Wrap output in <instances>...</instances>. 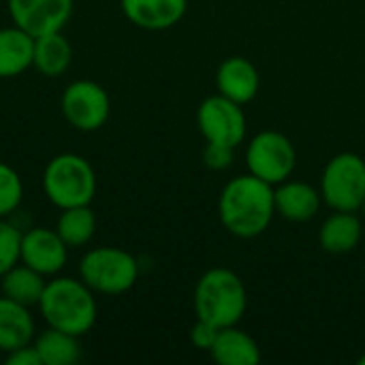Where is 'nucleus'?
I'll return each instance as SVG.
<instances>
[{
    "mask_svg": "<svg viewBox=\"0 0 365 365\" xmlns=\"http://www.w3.org/2000/svg\"><path fill=\"white\" fill-rule=\"evenodd\" d=\"M218 214L222 227L242 240L261 235L274 214V186L259 180L257 175H237L227 182L218 199Z\"/></svg>",
    "mask_w": 365,
    "mask_h": 365,
    "instance_id": "nucleus-1",
    "label": "nucleus"
},
{
    "mask_svg": "<svg viewBox=\"0 0 365 365\" xmlns=\"http://www.w3.org/2000/svg\"><path fill=\"white\" fill-rule=\"evenodd\" d=\"M38 310L49 327L77 338L86 336L94 327L98 317L94 291L81 278L64 276L47 280V287L38 302Z\"/></svg>",
    "mask_w": 365,
    "mask_h": 365,
    "instance_id": "nucleus-2",
    "label": "nucleus"
},
{
    "mask_svg": "<svg viewBox=\"0 0 365 365\" xmlns=\"http://www.w3.org/2000/svg\"><path fill=\"white\" fill-rule=\"evenodd\" d=\"M192 304L197 319L207 321L218 329L233 327L242 321L248 308L246 284L235 272L214 267L199 278Z\"/></svg>",
    "mask_w": 365,
    "mask_h": 365,
    "instance_id": "nucleus-3",
    "label": "nucleus"
},
{
    "mask_svg": "<svg viewBox=\"0 0 365 365\" xmlns=\"http://www.w3.org/2000/svg\"><path fill=\"white\" fill-rule=\"evenodd\" d=\"M43 192L60 210L90 205L96 195V173L79 154H58L43 171Z\"/></svg>",
    "mask_w": 365,
    "mask_h": 365,
    "instance_id": "nucleus-4",
    "label": "nucleus"
},
{
    "mask_svg": "<svg viewBox=\"0 0 365 365\" xmlns=\"http://www.w3.org/2000/svg\"><path fill=\"white\" fill-rule=\"evenodd\" d=\"M79 278L103 295H120L135 287L139 278L137 259L115 246H98L88 250L79 261Z\"/></svg>",
    "mask_w": 365,
    "mask_h": 365,
    "instance_id": "nucleus-5",
    "label": "nucleus"
},
{
    "mask_svg": "<svg viewBox=\"0 0 365 365\" xmlns=\"http://www.w3.org/2000/svg\"><path fill=\"white\" fill-rule=\"evenodd\" d=\"M321 197L334 212H357L365 203V160L359 154L334 156L321 178Z\"/></svg>",
    "mask_w": 365,
    "mask_h": 365,
    "instance_id": "nucleus-6",
    "label": "nucleus"
},
{
    "mask_svg": "<svg viewBox=\"0 0 365 365\" xmlns=\"http://www.w3.org/2000/svg\"><path fill=\"white\" fill-rule=\"evenodd\" d=\"M248 173L278 186L289 180L297 165V150L293 141L278 130H263L255 135L246 150Z\"/></svg>",
    "mask_w": 365,
    "mask_h": 365,
    "instance_id": "nucleus-7",
    "label": "nucleus"
},
{
    "mask_svg": "<svg viewBox=\"0 0 365 365\" xmlns=\"http://www.w3.org/2000/svg\"><path fill=\"white\" fill-rule=\"evenodd\" d=\"M60 109L73 128L81 133H94L109 120L111 101L101 83L90 79H77L68 83L62 92Z\"/></svg>",
    "mask_w": 365,
    "mask_h": 365,
    "instance_id": "nucleus-8",
    "label": "nucleus"
},
{
    "mask_svg": "<svg viewBox=\"0 0 365 365\" xmlns=\"http://www.w3.org/2000/svg\"><path fill=\"white\" fill-rule=\"evenodd\" d=\"M197 124L205 141L237 148L246 137V113L240 103L214 94L197 109Z\"/></svg>",
    "mask_w": 365,
    "mask_h": 365,
    "instance_id": "nucleus-9",
    "label": "nucleus"
},
{
    "mask_svg": "<svg viewBox=\"0 0 365 365\" xmlns=\"http://www.w3.org/2000/svg\"><path fill=\"white\" fill-rule=\"evenodd\" d=\"M13 24L30 36L62 32L73 15V0H6Z\"/></svg>",
    "mask_w": 365,
    "mask_h": 365,
    "instance_id": "nucleus-10",
    "label": "nucleus"
},
{
    "mask_svg": "<svg viewBox=\"0 0 365 365\" xmlns=\"http://www.w3.org/2000/svg\"><path fill=\"white\" fill-rule=\"evenodd\" d=\"M68 259V246L62 242L56 229L47 227H32L30 231L21 233L19 246V261L34 272L47 276H56L64 269Z\"/></svg>",
    "mask_w": 365,
    "mask_h": 365,
    "instance_id": "nucleus-11",
    "label": "nucleus"
},
{
    "mask_svg": "<svg viewBox=\"0 0 365 365\" xmlns=\"http://www.w3.org/2000/svg\"><path fill=\"white\" fill-rule=\"evenodd\" d=\"M120 4L130 24L150 32L173 28L188 9V0H120Z\"/></svg>",
    "mask_w": 365,
    "mask_h": 365,
    "instance_id": "nucleus-12",
    "label": "nucleus"
},
{
    "mask_svg": "<svg viewBox=\"0 0 365 365\" xmlns=\"http://www.w3.org/2000/svg\"><path fill=\"white\" fill-rule=\"evenodd\" d=\"M216 86H218V94L246 105L250 103L261 86V77L257 66L242 58V56H231L227 58L218 71H216Z\"/></svg>",
    "mask_w": 365,
    "mask_h": 365,
    "instance_id": "nucleus-13",
    "label": "nucleus"
},
{
    "mask_svg": "<svg viewBox=\"0 0 365 365\" xmlns=\"http://www.w3.org/2000/svg\"><path fill=\"white\" fill-rule=\"evenodd\" d=\"M274 201H276V214L291 222H308L312 220L323 203L321 190L306 182L284 180L274 188Z\"/></svg>",
    "mask_w": 365,
    "mask_h": 365,
    "instance_id": "nucleus-14",
    "label": "nucleus"
},
{
    "mask_svg": "<svg viewBox=\"0 0 365 365\" xmlns=\"http://www.w3.org/2000/svg\"><path fill=\"white\" fill-rule=\"evenodd\" d=\"M32 338H34V319L30 314V308L2 295L0 297V351L11 353L15 349L30 344Z\"/></svg>",
    "mask_w": 365,
    "mask_h": 365,
    "instance_id": "nucleus-15",
    "label": "nucleus"
},
{
    "mask_svg": "<svg viewBox=\"0 0 365 365\" xmlns=\"http://www.w3.org/2000/svg\"><path fill=\"white\" fill-rule=\"evenodd\" d=\"M361 235H364V227L361 220L355 216V212H336L323 222L319 231V244L325 252L346 255L359 246Z\"/></svg>",
    "mask_w": 365,
    "mask_h": 365,
    "instance_id": "nucleus-16",
    "label": "nucleus"
},
{
    "mask_svg": "<svg viewBox=\"0 0 365 365\" xmlns=\"http://www.w3.org/2000/svg\"><path fill=\"white\" fill-rule=\"evenodd\" d=\"M34 36L17 28H0V79H11L21 75L32 66Z\"/></svg>",
    "mask_w": 365,
    "mask_h": 365,
    "instance_id": "nucleus-17",
    "label": "nucleus"
},
{
    "mask_svg": "<svg viewBox=\"0 0 365 365\" xmlns=\"http://www.w3.org/2000/svg\"><path fill=\"white\" fill-rule=\"evenodd\" d=\"M210 353L220 365H257L261 361L259 344L252 336L237 329V325L220 329Z\"/></svg>",
    "mask_w": 365,
    "mask_h": 365,
    "instance_id": "nucleus-18",
    "label": "nucleus"
},
{
    "mask_svg": "<svg viewBox=\"0 0 365 365\" xmlns=\"http://www.w3.org/2000/svg\"><path fill=\"white\" fill-rule=\"evenodd\" d=\"M47 287V280L43 274L34 272L32 267L28 265H13L9 272H4L0 276V291L4 297L26 306V308H32V306H38L41 297H43V291Z\"/></svg>",
    "mask_w": 365,
    "mask_h": 365,
    "instance_id": "nucleus-19",
    "label": "nucleus"
},
{
    "mask_svg": "<svg viewBox=\"0 0 365 365\" xmlns=\"http://www.w3.org/2000/svg\"><path fill=\"white\" fill-rule=\"evenodd\" d=\"M73 60L71 43L62 32H49L34 38L32 66L45 77H60Z\"/></svg>",
    "mask_w": 365,
    "mask_h": 365,
    "instance_id": "nucleus-20",
    "label": "nucleus"
},
{
    "mask_svg": "<svg viewBox=\"0 0 365 365\" xmlns=\"http://www.w3.org/2000/svg\"><path fill=\"white\" fill-rule=\"evenodd\" d=\"M32 344L36 346L43 365H75L81 357L79 338L49 325L36 336Z\"/></svg>",
    "mask_w": 365,
    "mask_h": 365,
    "instance_id": "nucleus-21",
    "label": "nucleus"
},
{
    "mask_svg": "<svg viewBox=\"0 0 365 365\" xmlns=\"http://www.w3.org/2000/svg\"><path fill=\"white\" fill-rule=\"evenodd\" d=\"M56 231L68 248L86 246L96 233V216L90 205H75L60 212Z\"/></svg>",
    "mask_w": 365,
    "mask_h": 365,
    "instance_id": "nucleus-22",
    "label": "nucleus"
},
{
    "mask_svg": "<svg viewBox=\"0 0 365 365\" xmlns=\"http://www.w3.org/2000/svg\"><path fill=\"white\" fill-rule=\"evenodd\" d=\"M24 199V184L19 173L6 165L0 163V218L11 216Z\"/></svg>",
    "mask_w": 365,
    "mask_h": 365,
    "instance_id": "nucleus-23",
    "label": "nucleus"
},
{
    "mask_svg": "<svg viewBox=\"0 0 365 365\" xmlns=\"http://www.w3.org/2000/svg\"><path fill=\"white\" fill-rule=\"evenodd\" d=\"M21 231L6 218H0V276L19 263Z\"/></svg>",
    "mask_w": 365,
    "mask_h": 365,
    "instance_id": "nucleus-24",
    "label": "nucleus"
},
{
    "mask_svg": "<svg viewBox=\"0 0 365 365\" xmlns=\"http://www.w3.org/2000/svg\"><path fill=\"white\" fill-rule=\"evenodd\" d=\"M233 150L235 148H229V145H220V143H210L205 145L203 150V163L207 169L212 171H222V169H229L231 163H233Z\"/></svg>",
    "mask_w": 365,
    "mask_h": 365,
    "instance_id": "nucleus-25",
    "label": "nucleus"
},
{
    "mask_svg": "<svg viewBox=\"0 0 365 365\" xmlns=\"http://www.w3.org/2000/svg\"><path fill=\"white\" fill-rule=\"evenodd\" d=\"M218 331H220V329L214 327L212 323L197 319V323H195L192 329H190V342H192L197 349H201V351H210V349L214 346L216 338H218Z\"/></svg>",
    "mask_w": 365,
    "mask_h": 365,
    "instance_id": "nucleus-26",
    "label": "nucleus"
},
{
    "mask_svg": "<svg viewBox=\"0 0 365 365\" xmlns=\"http://www.w3.org/2000/svg\"><path fill=\"white\" fill-rule=\"evenodd\" d=\"M6 364L9 365H43L41 355L36 351V346L30 342L21 349H15L11 353H6Z\"/></svg>",
    "mask_w": 365,
    "mask_h": 365,
    "instance_id": "nucleus-27",
    "label": "nucleus"
},
{
    "mask_svg": "<svg viewBox=\"0 0 365 365\" xmlns=\"http://www.w3.org/2000/svg\"><path fill=\"white\" fill-rule=\"evenodd\" d=\"M359 365H365V355H361V357H359Z\"/></svg>",
    "mask_w": 365,
    "mask_h": 365,
    "instance_id": "nucleus-28",
    "label": "nucleus"
}]
</instances>
